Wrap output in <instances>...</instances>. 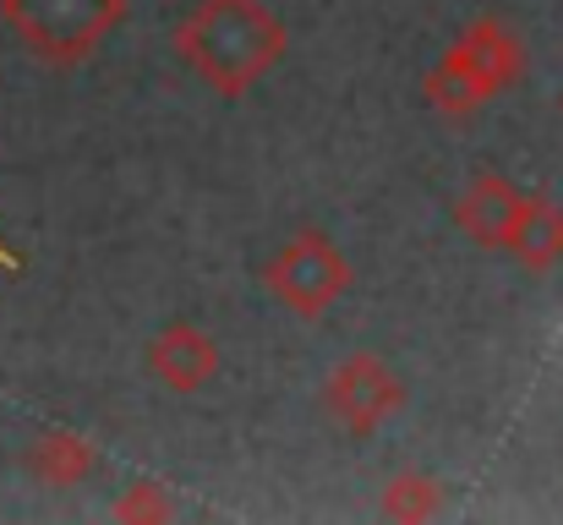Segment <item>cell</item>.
<instances>
[{
  "label": "cell",
  "instance_id": "6da1fadb",
  "mask_svg": "<svg viewBox=\"0 0 563 525\" xmlns=\"http://www.w3.org/2000/svg\"><path fill=\"white\" fill-rule=\"evenodd\" d=\"M176 44H181V61L208 88L235 99L285 55V28L274 22L263 0H197Z\"/></svg>",
  "mask_w": 563,
  "mask_h": 525
},
{
  "label": "cell",
  "instance_id": "5b68a950",
  "mask_svg": "<svg viewBox=\"0 0 563 525\" xmlns=\"http://www.w3.org/2000/svg\"><path fill=\"white\" fill-rule=\"evenodd\" d=\"M399 400H405V389L388 378V367H383L377 356H351V361L334 372V383H329V411H334V422H340L345 433H356V438H367L383 416H394Z\"/></svg>",
  "mask_w": 563,
  "mask_h": 525
},
{
  "label": "cell",
  "instance_id": "ba28073f",
  "mask_svg": "<svg viewBox=\"0 0 563 525\" xmlns=\"http://www.w3.org/2000/svg\"><path fill=\"white\" fill-rule=\"evenodd\" d=\"M504 247H509L526 269H553L563 258V208L542 203V197H526V203H520V219H515V230H509Z\"/></svg>",
  "mask_w": 563,
  "mask_h": 525
},
{
  "label": "cell",
  "instance_id": "8992f818",
  "mask_svg": "<svg viewBox=\"0 0 563 525\" xmlns=\"http://www.w3.org/2000/svg\"><path fill=\"white\" fill-rule=\"evenodd\" d=\"M148 367L176 389V394H191V389H202L213 372H219V346L202 335V329H191V324H170L154 350H148Z\"/></svg>",
  "mask_w": 563,
  "mask_h": 525
},
{
  "label": "cell",
  "instance_id": "52a82bcc",
  "mask_svg": "<svg viewBox=\"0 0 563 525\" xmlns=\"http://www.w3.org/2000/svg\"><path fill=\"white\" fill-rule=\"evenodd\" d=\"M526 192H515L504 175H476V186L460 197V230L482 247H504L515 219H520Z\"/></svg>",
  "mask_w": 563,
  "mask_h": 525
},
{
  "label": "cell",
  "instance_id": "3957f363",
  "mask_svg": "<svg viewBox=\"0 0 563 525\" xmlns=\"http://www.w3.org/2000/svg\"><path fill=\"white\" fill-rule=\"evenodd\" d=\"M515 72H520V44H515V33L504 28V22H476L465 39H460V50L432 72V83H427V99L438 105V110H476L482 99H493L504 83H515Z\"/></svg>",
  "mask_w": 563,
  "mask_h": 525
},
{
  "label": "cell",
  "instance_id": "9c48e42d",
  "mask_svg": "<svg viewBox=\"0 0 563 525\" xmlns=\"http://www.w3.org/2000/svg\"><path fill=\"white\" fill-rule=\"evenodd\" d=\"M88 466H93V455H88V444L71 438V433H44V438L33 444V471H38L44 482H55V488L88 477Z\"/></svg>",
  "mask_w": 563,
  "mask_h": 525
},
{
  "label": "cell",
  "instance_id": "7a4b0ae2",
  "mask_svg": "<svg viewBox=\"0 0 563 525\" xmlns=\"http://www.w3.org/2000/svg\"><path fill=\"white\" fill-rule=\"evenodd\" d=\"M126 0H0L5 28L44 61H82L121 22Z\"/></svg>",
  "mask_w": 563,
  "mask_h": 525
},
{
  "label": "cell",
  "instance_id": "277c9868",
  "mask_svg": "<svg viewBox=\"0 0 563 525\" xmlns=\"http://www.w3.org/2000/svg\"><path fill=\"white\" fill-rule=\"evenodd\" d=\"M345 280H351V269H345L340 247H334L323 230L290 236V241L279 247L274 269H268V291H274L290 313H301V318H318V313L345 291Z\"/></svg>",
  "mask_w": 563,
  "mask_h": 525
}]
</instances>
